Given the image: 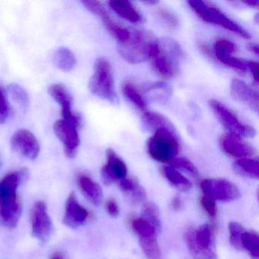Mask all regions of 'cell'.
<instances>
[{
    "mask_svg": "<svg viewBox=\"0 0 259 259\" xmlns=\"http://www.w3.org/2000/svg\"><path fill=\"white\" fill-rule=\"evenodd\" d=\"M220 146L225 154L235 158L251 157L256 152L254 147L242 140L241 138L236 137L229 133L221 136Z\"/></svg>",
    "mask_w": 259,
    "mask_h": 259,
    "instance_id": "13",
    "label": "cell"
},
{
    "mask_svg": "<svg viewBox=\"0 0 259 259\" xmlns=\"http://www.w3.org/2000/svg\"><path fill=\"white\" fill-rule=\"evenodd\" d=\"M11 145L15 151L24 157L34 160L38 157L40 148L38 141L29 130L22 128L18 130L11 138Z\"/></svg>",
    "mask_w": 259,
    "mask_h": 259,
    "instance_id": "11",
    "label": "cell"
},
{
    "mask_svg": "<svg viewBox=\"0 0 259 259\" xmlns=\"http://www.w3.org/2000/svg\"><path fill=\"white\" fill-rule=\"evenodd\" d=\"M26 171H13L0 180V224L7 228H15L22 214V201L17 191Z\"/></svg>",
    "mask_w": 259,
    "mask_h": 259,
    "instance_id": "1",
    "label": "cell"
},
{
    "mask_svg": "<svg viewBox=\"0 0 259 259\" xmlns=\"http://www.w3.org/2000/svg\"><path fill=\"white\" fill-rule=\"evenodd\" d=\"M140 245L147 259H162L161 251L156 236L141 238Z\"/></svg>",
    "mask_w": 259,
    "mask_h": 259,
    "instance_id": "30",
    "label": "cell"
},
{
    "mask_svg": "<svg viewBox=\"0 0 259 259\" xmlns=\"http://www.w3.org/2000/svg\"><path fill=\"white\" fill-rule=\"evenodd\" d=\"M108 4L118 16L131 23H139L142 20L140 13L130 1L111 0Z\"/></svg>",
    "mask_w": 259,
    "mask_h": 259,
    "instance_id": "19",
    "label": "cell"
},
{
    "mask_svg": "<svg viewBox=\"0 0 259 259\" xmlns=\"http://www.w3.org/2000/svg\"><path fill=\"white\" fill-rule=\"evenodd\" d=\"M158 53L151 59L154 72L163 78H174L184 53L178 42L170 37L158 39Z\"/></svg>",
    "mask_w": 259,
    "mask_h": 259,
    "instance_id": "3",
    "label": "cell"
},
{
    "mask_svg": "<svg viewBox=\"0 0 259 259\" xmlns=\"http://www.w3.org/2000/svg\"><path fill=\"white\" fill-rule=\"evenodd\" d=\"M248 48L250 51H251V52L254 53V54H255V55H258L259 48L258 45H257V44H249V45H248Z\"/></svg>",
    "mask_w": 259,
    "mask_h": 259,
    "instance_id": "42",
    "label": "cell"
},
{
    "mask_svg": "<svg viewBox=\"0 0 259 259\" xmlns=\"http://www.w3.org/2000/svg\"><path fill=\"white\" fill-rule=\"evenodd\" d=\"M51 259H65L63 257V254L60 252H55L52 256H51Z\"/></svg>",
    "mask_w": 259,
    "mask_h": 259,
    "instance_id": "44",
    "label": "cell"
},
{
    "mask_svg": "<svg viewBox=\"0 0 259 259\" xmlns=\"http://www.w3.org/2000/svg\"><path fill=\"white\" fill-rule=\"evenodd\" d=\"M243 4L252 8H257L259 6V1L258 0H249V1H244Z\"/></svg>",
    "mask_w": 259,
    "mask_h": 259,
    "instance_id": "43",
    "label": "cell"
},
{
    "mask_svg": "<svg viewBox=\"0 0 259 259\" xmlns=\"http://www.w3.org/2000/svg\"><path fill=\"white\" fill-rule=\"evenodd\" d=\"M119 186L125 194V198L133 204L143 202L146 198L145 189L134 179L125 178L119 180Z\"/></svg>",
    "mask_w": 259,
    "mask_h": 259,
    "instance_id": "18",
    "label": "cell"
},
{
    "mask_svg": "<svg viewBox=\"0 0 259 259\" xmlns=\"http://www.w3.org/2000/svg\"><path fill=\"white\" fill-rule=\"evenodd\" d=\"M117 50L125 62L139 64L151 60L158 53V39L151 31L136 30L127 41L119 43Z\"/></svg>",
    "mask_w": 259,
    "mask_h": 259,
    "instance_id": "2",
    "label": "cell"
},
{
    "mask_svg": "<svg viewBox=\"0 0 259 259\" xmlns=\"http://www.w3.org/2000/svg\"><path fill=\"white\" fill-rule=\"evenodd\" d=\"M188 4L195 14L204 22L219 25L242 38L249 39L251 37V34L246 29L237 22L232 20L215 6L201 0H190L188 1Z\"/></svg>",
    "mask_w": 259,
    "mask_h": 259,
    "instance_id": "6",
    "label": "cell"
},
{
    "mask_svg": "<svg viewBox=\"0 0 259 259\" xmlns=\"http://www.w3.org/2000/svg\"><path fill=\"white\" fill-rule=\"evenodd\" d=\"M122 94L124 96L140 111H147L148 103L144 98L143 95L134 84L125 82L122 87Z\"/></svg>",
    "mask_w": 259,
    "mask_h": 259,
    "instance_id": "24",
    "label": "cell"
},
{
    "mask_svg": "<svg viewBox=\"0 0 259 259\" xmlns=\"http://www.w3.org/2000/svg\"><path fill=\"white\" fill-rule=\"evenodd\" d=\"M201 205L210 218H214L217 214V205L215 200L207 195H203L201 198Z\"/></svg>",
    "mask_w": 259,
    "mask_h": 259,
    "instance_id": "38",
    "label": "cell"
},
{
    "mask_svg": "<svg viewBox=\"0 0 259 259\" xmlns=\"http://www.w3.org/2000/svg\"><path fill=\"white\" fill-rule=\"evenodd\" d=\"M157 15L159 19L167 28L176 30L180 27V19L178 16L172 12L166 9L160 8L157 10Z\"/></svg>",
    "mask_w": 259,
    "mask_h": 259,
    "instance_id": "33",
    "label": "cell"
},
{
    "mask_svg": "<svg viewBox=\"0 0 259 259\" xmlns=\"http://www.w3.org/2000/svg\"><path fill=\"white\" fill-rule=\"evenodd\" d=\"M77 183L84 196L95 205L102 202L103 191L101 186L85 174H78Z\"/></svg>",
    "mask_w": 259,
    "mask_h": 259,
    "instance_id": "17",
    "label": "cell"
},
{
    "mask_svg": "<svg viewBox=\"0 0 259 259\" xmlns=\"http://www.w3.org/2000/svg\"><path fill=\"white\" fill-rule=\"evenodd\" d=\"M208 104L217 119L230 133L229 134L241 139L254 137L256 132L254 127L239 120V118L224 104L218 100L211 99L209 101Z\"/></svg>",
    "mask_w": 259,
    "mask_h": 259,
    "instance_id": "7",
    "label": "cell"
},
{
    "mask_svg": "<svg viewBox=\"0 0 259 259\" xmlns=\"http://www.w3.org/2000/svg\"><path fill=\"white\" fill-rule=\"evenodd\" d=\"M31 225L33 236L39 240L47 242L51 238L54 227L44 201H37L31 207Z\"/></svg>",
    "mask_w": 259,
    "mask_h": 259,
    "instance_id": "8",
    "label": "cell"
},
{
    "mask_svg": "<svg viewBox=\"0 0 259 259\" xmlns=\"http://www.w3.org/2000/svg\"><path fill=\"white\" fill-rule=\"evenodd\" d=\"M7 89L10 96L13 98L21 110L24 113L28 111L30 106V98L28 92L22 86L16 83L9 84Z\"/></svg>",
    "mask_w": 259,
    "mask_h": 259,
    "instance_id": "28",
    "label": "cell"
},
{
    "mask_svg": "<svg viewBox=\"0 0 259 259\" xmlns=\"http://www.w3.org/2000/svg\"><path fill=\"white\" fill-rule=\"evenodd\" d=\"M229 230L230 233V243L235 248L241 250V238L242 233L245 231V229L238 223L232 222L229 225Z\"/></svg>",
    "mask_w": 259,
    "mask_h": 259,
    "instance_id": "35",
    "label": "cell"
},
{
    "mask_svg": "<svg viewBox=\"0 0 259 259\" xmlns=\"http://www.w3.org/2000/svg\"><path fill=\"white\" fill-rule=\"evenodd\" d=\"M142 218L149 222L157 232H160L161 229L160 211L158 207L154 203H145L142 208Z\"/></svg>",
    "mask_w": 259,
    "mask_h": 259,
    "instance_id": "32",
    "label": "cell"
},
{
    "mask_svg": "<svg viewBox=\"0 0 259 259\" xmlns=\"http://www.w3.org/2000/svg\"><path fill=\"white\" fill-rule=\"evenodd\" d=\"M107 163L101 169V177L106 185L125 178L127 175L126 164L111 148L107 150Z\"/></svg>",
    "mask_w": 259,
    "mask_h": 259,
    "instance_id": "12",
    "label": "cell"
},
{
    "mask_svg": "<svg viewBox=\"0 0 259 259\" xmlns=\"http://www.w3.org/2000/svg\"><path fill=\"white\" fill-rule=\"evenodd\" d=\"M91 92L112 104H119V98L115 89L113 69L110 61L104 57L96 60L94 74L89 81Z\"/></svg>",
    "mask_w": 259,
    "mask_h": 259,
    "instance_id": "5",
    "label": "cell"
},
{
    "mask_svg": "<svg viewBox=\"0 0 259 259\" xmlns=\"http://www.w3.org/2000/svg\"><path fill=\"white\" fill-rule=\"evenodd\" d=\"M248 70L251 72L254 81L256 83L258 82V63L254 61H248Z\"/></svg>",
    "mask_w": 259,
    "mask_h": 259,
    "instance_id": "40",
    "label": "cell"
},
{
    "mask_svg": "<svg viewBox=\"0 0 259 259\" xmlns=\"http://www.w3.org/2000/svg\"><path fill=\"white\" fill-rule=\"evenodd\" d=\"M169 163H170L172 167L183 169V170L189 172L192 177H198L199 175L196 166L192 163V162H191L189 159L186 158V157H175Z\"/></svg>",
    "mask_w": 259,
    "mask_h": 259,
    "instance_id": "34",
    "label": "cell"
},
{
    "mask_svg": "<svg viewBox=\"0 0 259 259\" xmlns=\"http://www.w3.org/2000/svg\"><path fill=\"white\" fill-rule=\"evenodd\" d=\"M82 4L86 9L95 16H99L103 19L105 16H108V12L101 2L93 1V0H85L82 1Z\"/></svg>",
    "mask_w": 259,
    "mask_h": 259,
    "instance_id": "37",
    "label": "cell"
},
{
    "mask_svg": "<svg viewBox=\"0 0 259 259\" xmlns=\"http://www.w3.org/2000/svg\"><path fill=\"white\" fill-rule=\"evenodd\" d=\"M180 151V142L175 128L156 130L147 142V151L151 158L160 163H170Z\"/></svg>",
    "mask_w": 259,
    "mask_h": 259,
    "instance_id": "4",
    "label": "cell"
},
{
    "mask_svg": "<svg viewBox=\"0 0 259 259\" xmlns=\"http://www.w3.org/2000/svg\"><path fill=\"white\" fill-rule=\"evenodd\" d=\"M162 174L170 184L180 190L186 192L192 188V183L172 166H163Z\"/></svg>",
    "mask_w": 259,
    "mask_h": 259,
    "instance_id": "25",
    "label": "cell"
},
{
    "mask_svg": "<svg viewBox=\"0 0 259 259\" xmlns=\"http://www.w3.org/2000/svg\"><path fill=\"white\" fill-rule=\"evenodd\" d=\"M145 4H149V5H155V4H158L157 1H148V2H145Z\"/></svg>",
    "mask_w": 259,
    "mask_h": 259,
    "instance_id": "45",
    "label": "cell"
},
{
    "mask_svg": "<svg viewBox=\"0 0 259 259\" xmlns=\"http://www.w3.org/2000/svg\"><path fill=\"white\" fill-rule=\"evenodd\" d=\"M233 169L239 175L249 178L258 179V160L251 157L239 159L233 163Z\"/></svg>",
    "mask_w": 259,
    "mask_h": 259,
    "instance_id": "21",
    "label": "cell"
},
{
    "mask_svg": "<svg viewBox=\"0 0 259 259\" xmlns=\"http://www.w3.org/2000/svg\"><path fill=\"white\" fill-rule=\"evenodd\" d=\"M54 133L64 146L65 154L69 158H74L80 145L78 128L64 119H58L54 125Z\"/></svg>",
    "mask_w": 259,
    "mask_h": 259,
    "instance_id": "10",
    "label": "cell"
},
{
    "mask_svg": "<svg viewBox=\"0 0 259 259\" xmlns=\"http://www.w3.org/2000/svg\"><path fill=\"white\" fill-rule=\"evenodd\" d=\"M101 19L107 31L111 34L112 37L117 40L119 43H123L130 39L131 32L127 28H124L113 20L109 15Z\"/></svg>",
    "mask_w": 259,
    "mask_h": 259,
    "instance_id": "26",
    "label": "cell"
},
{
    "mask_svg": "<svg viewBox=\"0 0 259 259\" xmlns=\"http://www.w3.org/2000/svg\"><path fill=\"white\" fill-rule=\"evenodd\" d=\"M172 207L174 210H179L182 207V201L180 197L177 196L172 199Z\"/></svg>",
    "mask_w": 259,
    "mask_h": 259,
    "instance_id": "41",
    "label": "cell"
},
{
    "mask_svg": "<svg viewBox=\"0 0 259 259\" xmlns=\"http://www.w3.org/2000/svg\"><path fill=\"white\" fill-rule=\"evenodd\" d=\"M48 92L53 99L58 103L61 107L63 119L71 122L76 117L77 112L72 110L73 97L69 91L62 84H51L48 88Z\"/></svg>",
    "mask_w": 259,
    "mask_h": 259,
    "instance_id": "15",
    "label": "cell"
},
{
    "mask_svg": "<svg viewBox=\"0 0 259 259\" xmlns=\"http://www.w3.org/2000/svg\"><path fill=\"white\" fill-rule=\"evenodd\" d=\"M236 45L226 39H219L213 45V55L221 63H224V60L229 57H232V54L236 53Z\"/></svg>",
    "mask_w": 259,
    "mask_h": 259,
    "instance_id": "29",
    "label": "cell"
},
{
    "mask_svg": "<svg viewBox=\"0 0 259 259\" xmlns=\"http://www.w3.org/2000/svg\"><path fill=\"white\" fill-rule=\"evenodd\" d=\"M201 189L204 195L224 201H234L240 197L239 189L236 185L228 180L206 179L201 183Z\"/></svg>",
    "mask_w": 259,
    "mask_h": 259,
    "instance_id": "9",
    "label": "cell"
},
{
    "mask_svg": "<svg viewBox=\"0 0 259 259\" xmlns=\"http://www.w3.org/2000/svg\"><path fill=\"white\" fill-rule=\"evenodd\" d=\"M131 226L135 233L139 236V239L156 236L157 233L156 229L142 218L132 220Z\"/></svg>",
    "mask_w": 259,
    "mask_h": 259,
    "instance_id": "31",
    "label": "cell"
},
{
    "mask_svg": "<svg viewBox=\"0 0 259 259\" xmlns=\"http://www.w3.org/2000/svg\"><path fill=\"white\" fill-rule=\"evenodd\" d=\"M89 217L87 209L79 204L76 195L72 192L66 201L63 223L71 228H78L86 222Z\"/></svg>",
    "mask_w": 259,
    "mask_h": 259,
    "instance_id": "14",
    "label": "cell"
},
{
    "mask_svg": "<svg viewBox=\"0 0 259 259\" xmlns=\"http://www.w3.org/2000/svg\"><path fill=\"white\" fill-rule=\"evenodd\" d=\"M246 250L253 259H259V237L254 231L245 230L241 238V250Z\"/></svg>",
    "mask_w": 259,
    "mask_h": 259,
    "instance_id": "27",
    "label": "cell"
},
{
    "mask_svg": "<svg viewBox=\"0 0 259 259\" xmlns=\"http://www.w3.org/2000/svg\"><path fill=\"white\" fill-rule=\"evenodd\" d=\"M11 112L10 102L7 98V92L0 85V124L7 122Z\"/></svg>",
    "mask_w": 259,
    "mask_h": 259,
    "instance_id": "36",
    "label": "cell"
},
{
    "mask_svg": "<svg viewBox=\"0 0 259 259\" xmlns=\"http://www.w3.org/2000/svg\"><path fill=\"white\" fill-rule=\"evenodd\" d=\"M142 123L145 130L154 131L162 128H174L172 124L163 115L152 111H145L142 116Z\"/></svg>",
    "mask_w": 259,
    "mask_h": 259,
    "instance_id": "22",
    "label": "cell"
},
{
    "mask_svg": "<svg viewBox=\"0 0 259 259\" xmlns=\"http://www.w3.org/2000/svg\"><path fill=\"white\" fill-rule=\"evenodd\" d=\"M106 210L110 216L113 217V218L117 217L119 215V209L116 200L113 198L107 200V203H106Z\"/></svg>",
    "mask_w": 259,
    "mask_h": 259,
    "instance_id": "39",
    "label": "cell"
},
{
    "mask_svg": "<svg viewBox=\"0 0 259 259\" xmlns=\"http://www.w3.org/2000/svg\"><path fill=\"white\" fill-rule=\"evenodd\" d=\"M230 93L236 101L248 105V107L254 111H258V93L244 81L237 78L232 80Z\"/></svg>",
    "mask_w": 259,
    "mask_h": 259,
    "instance_id": "16",
    "label": "cell"
},
{
    "mask_svg": "<svg viewBox=\"0 0 259 259\" xmlns=\"http://www.w3.org/2000/svg\"><path fill=\"white\" fill-rule=\"evenodd\" d=\"M54 61L56 66L64 72H70L77 64L75 54L66 48H60L56 51Z\"/></svg>",
    "mask_w": 259,
    "mask_h": 259,
    "instance_id": "23",
    "label": "cell"
},
{
    "mask_svg": "<svg viewBox=\"0 0 259 259\" xmlns=\"http://www.w3.org/2000/svg\"><path fill=\"white\" fill-rule=\"evenodd\" d=\"M143 92L152 101L163 103L166 102L170 98L172 89L169 84L163 81H157L145 84L143 88Z\"/></svg>",
    "mask_w": 259,
    "mask_h": 259,
    "instance_id": "20",
    "label": "cell"
}]
</instances>
